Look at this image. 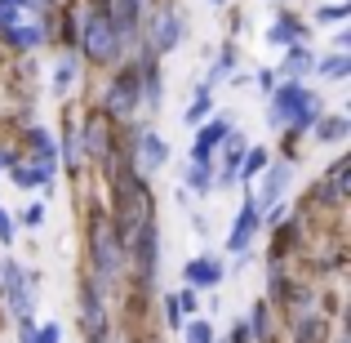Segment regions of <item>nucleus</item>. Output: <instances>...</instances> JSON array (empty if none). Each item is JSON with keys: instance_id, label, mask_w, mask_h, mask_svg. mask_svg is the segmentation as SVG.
Wrapping results in <instances>:
<instances>
[{"instance_id": "nucleus-6", "label": "nucleus", "mask_w": 351, "mask_h": 343, "mask_svg": "<svg viewBox=\"0 0 351 343\" xmlns=\"http://www.w3.org/2000/svg\"><path fill=\"white\" fill-rule=\"evenodd\" d=\"M36 281L40 276L36 272H27L18 258H5L0 263V290H5V299H9V312L14 317H32V308H36Z\"/></svg>"}, {"instance_id": "nucleus-8", "label": "nucleus", "mask_w": 351, "mask_h": 343, "mask_svg": "<svg viewBox=\"0 0 351 343\" xmlns=\"http://www.w3.org/2000/svg\"><path fill=\"white\" fill-rule=\"evenodd\" d=\"M76 147H80V161H94V165H107L112 161V120H107L103 112H94L85 120V125H76Z\"/></svg>"}, {"instance_id": "nucleus-7", "label": "nucleus", "mask_w": 351, "mask_h": 343, "mask_svg": "<svg viewBox=\"0 0 351 343\" xmlns=\"http://www.w3.org/2000/svg\"><path fill=\"white\" fill-rule=\"evenodd\" d=\"M80 330L89 343H107V303H103V285L94 276H80Z\"/></svg>"}, {"instance_id": "nucleus-16", "label": "nucleus", "mask_w": 351, "mask_h": 343, "mask_svg": "<svg viewBox=\"0 0 351 343\" xmlns=\"http://www.w3.org/2000/svg\"><path fill=\"white\" fill-rule=\"evenodd\" d=\"M307 41V23H298V14H276V23L267 27V45L271 49H289V45Z\"/></svg>"}, {"instance_id": "nucleus-18", "label": "nucleus", "mask_w": 351, "mask_h": 343, "mask_svg": "<svg viewBox=\"0 0 351 343\" xmlns=\"http://www.w3.org/2000/svg\"><path fill=\"white\" fill-rule=\"evenodd\" d=\"M311 67H316V54L307 45H289L280 63V80H302V76H311Z\"/></svg>"}, {"instance_id": "nucleus-21", "label": "nucleus", "mask_w": 351, "mask_h": 343, "mask_svg": "<svg viewBox=\"0 0 351 343\" xmlns=\"http://www.w3.org/2000/svg\"><path fill=\"white\" fill-rule=\"evenodd\" d=\"M267 165H271V152H267V147H249V152L240 156V170H236V183H254L258 174L267 170Z\"/></svg>"}, {"instance_id": "nucleus-19", "label": "nucleus", "mask_w": 351, "mask_h": 343, "mask_svg": "<svg viewBox=\"0 0 351 343\" xmlns=\"http://www.w3.org/2000/svg\"><path fill=\"white\" fill-rule=\"evenodd\" d=\"M214 116V89H205V85H196V94H191V103H187V112H182V125H191L196 129L200 120H209Z\"/></svg>"}, {"instance_id": "nucleus-34", "label": "nucleus", "mask_w": 351, "mask_h": 343, "mask_svg": "<svg viewBox=\"0 0 351 343\" xmlns=\"http://www.w3.org/2000/svg\"><path fill=\"white\" fill-rule=\"evenodd\" d=\"M227 343H254V339H249L245 317H236V321H232V335H227Z\"/></svg>"}, {"instance_id": "nucleus-35", "label": "nucleus", "mask_w": 351, "mask_h": 343, "mask_svg": "<svg viewBox=\"0 0 351 343\" xmlns=\"http://www.w3.org/2000/svg\"><path fill=\"white\" fill-rule=\"evenodd\" d=\"M40 343H62V326H58V321H45V326H40Z\"/></svg>"}, {"instance_id": "nucleus-29", "label": "nucleus", "mask_w": 351, "mask_h": 343, "mask_svg": "<svg viewBox=\"0 0 351 343\" xmlns=\"http://www.w3.org/2000/svg\"><path fill=\"white\" fill-rule=\"evenodd\" d=\"M182 339H187V343H218V335H214L209 321H187V326H182Z\"/></svg>"}, {"instance_id": "nucleus-27", "label": "nucleus", "mask_w": 351, "mask_h": 343, "mask_svg": "<svg viewBox=\"0 0 351 343\" xmlns=\"http://www.w3.org/2000/svg\"><path fill=\"white\" fill-rule=\"evenodd\" d=\"M347 14H351L347 0H338V5H316V27H334V23H343Z\"/></svg>"}, {"instance_id": "nucleus-39", "label": "nucleus", "mask_w": 351, "mask_h": 343, "mask_svg": "<svg viewBox=\"0 0 351 343\" xmlns=\"http://www.w3.org/2000/svg\"><path fill=\"white\" fill-rule=\"evenodd\" d=\"M334 45H338V54H343V49H347V45H351V32H347V27H338V36H334Z\"/></svg>"}, {"instance_id": "nucleus-28", "label": "nucleus", "mask_w": 351, "mask_h": 343, "mask_svg": "<svg viewBox=\"0 0 351 343\" xmlns=\"http://www.w3.org/2000/svg\"><path fill=\"white\" fill-rule=\"evenodd\" d=\"M227 71H236V49H223V54H218V63L209 67V80H205V89H214L218 80L227 76Z\"/></svg>"}, {"instance_id": "nucleus-40", "label": "nucleus", "mask_w": 351, "mask_h": 343, "mask_svg": "<svg viewBox=\"0 0 351 343\" xmlns=\"http://www.w3.org/2000/svg\"><path fill=\"white\" fill-rule=\"evenodd\" d=\"M23 5H49V0H23Z\"/></svg>"}, {"instance_id": "nucleus-22", "label": "nucleus", "mask_w": 351, "mask_h": 343, "mask_svg": "<svg viewBox=\"0 0 351 343\" xmlns=\"http://www.w3.org/2000/svg\"><path fill=\"white\" fill-rule=\"evenodd\" d=\"M293 343H325V321L316 312H298L293 317Z\"/></svg>"}, {"instance_id": "nucleus-32", "label": "nucleus", "mask_w": 351, "mask_h": 343, "mask_svg": "<svg viewBox=\"0 0 351 343\" xmlns=\"http://www.w3.org/2000/svg\"><path fill=\"white\" fill-rule=\"evenodd\" d=\"M18 343H40V326L32 317H18Z\"/></svg>"}, {"instance_id": "nucleus-23", "label": "nucleus", "mask_w": 351, "mask_h": 343, "mask_svg": "<svg viewBox=\"0 0 351 343\" xmlns=\"http://www.w3.org/2000/svg\"><path fill=\"white\" fill-rule=\"evenodd\" d=\"M76 80H80V63H76V54L62 49V58L53 63V94H67Z\"/></svg>"}, {"instance_id": "nucleus-13", "label": "nucleus", "mask_w": 351, "mask_h": 343, "mask_svg": "<svg viewBox=\"0 0 351 343\" xmlns=\"http://www.w3.org/2000/svg\"><path fill=\"white\" fill-rule=\"evenodd\" d=\"M182 276H187L191 290H214V285H223L227 263L218 254H200V258H191V263L182 267Z\"/></svg>"}, {"instance_id": "nucleus-25", "label": "nucleus", "mask_w": 351, "mask_h": 343, "mask_svg": "<svg viewBox=\"0 0 351 343\" xmlns=\"http://www.w3.org/2000/svg\"><path fill=\"white\" fill-rule=\"evenodd\" d=\"M311 76H320V80H343V76H351V54H329V58H316Z\"/></svg>"}, {"instance_id": "nucleus-11", "label": "nucleus", "mask_w": 351, "mask_h": 343, "mask_svg": "<svg viewBox=\"0 0 351 343\" xmlns=\"http://www.w3.org/2000/svg\"><path fill=\"white\" fill-rule=\"evenodd\" d=\"M289 179H293V161H271L263 170V188H258V197H254V206L263 210H271V206H280V197L289 192Z\"/></svg>"}, {"instance_id": "nucleus-36", "label": "nucleus", "mask_w": 351, "mask_h": 343, "mask_svg": "<svg viewBox=\"0 0 351 343\" xmlns=\"http://www.w3.org/2000/svg\"><path fill=\"white\" fill-rule=\"evenodd\" d=\"M165 321H169L173 330H182V312H178V303H173V294L165 299Z\"/></svg>"}, {"instance_id": "nucleus-12", "label": "nucleus", "mask_w": 351, "mask_h": 343, "mask_svg": "<svg viewBox=\"0 0 351 343\" xmlns=\"http://www.w3.org/2000/svg\"><path fill=\"white\" fill-rule=\"evenodd\" d=\"M165 161H169V143H165L156 129H138V147H134V161L129 165L147 179V174H156Z\"/></svg>"}, {"instance_id": "nucleus-4", "label": "nucleus", "mask_w": 351, "mask_h": 343, "mask_svg": "<svg viewBox=\"0 0 351 343\" xmlns=\"http://www.w3.org/2000/svg\"><path fill=\"white\" fill-rule=\"evenodd\" d=\"M138 107H143V80H138V58H134V63H120L112 71V80H107L103 116L107 120H129Z\"/></svg>"}, {"instance_id": "nucleus-1", "label": "nucleus", "mask_w": 351, "mask_h": 343, "mask_svg": "<svg viewBox=\"0 0 351 343\" xmlns=\"http://www.w3.org/2000/svg\"><path fill=\"white\" fill-rule=\"evenodd\" d=\"M320 107H325V103H320L316 89H307L302 80H280V85L271 89V107H267V116H271V129L302 134V129L316 125Z\"/></svg>"}, {"instance_id": "nucleus-2", "label": "nucleus", "mask_w": 351, "mask_h": 343, "mask_svg": "<svg viewBox=\"0 0 351 343\" xmlns=\"http://www.w3.org/2000/svg\"><path fill=\"white\" fill-rule=\"evenodd\" d=\"M89 267H94L89 276H94L103 290H112V285L125 281V267H129L125 245H120L112 219H103V214H94V228H89Z\"/></svg>"}, {"instance_id": "nucleus-24", "label": "nucleus", "mask_w": 351, "mask_h": 343, "mask_svg": "<svg viewBox=\"0 0 351 343\" xmlns=\"http://www.w3.org/2000/svg\"><path fill=\"white\" fill-rule=\"evenodd\" d=\"M245 326H249V339H254V343H271V303H254V312H249V321H245Z\"/></svg>"}, {"instance_id": "nucleus-37", "label": "nucleus", "mask_w": 351, "mask_h": 343, "mask_svg": "<svg viewBox=\"0 0 351 343\" xmlns=\"http://www.w3.org/2000/svg\"><path fill=\"white\" fill-rule=\"evenodd\" d=\"M0 245H14V219L0 210Z\"/></svg>"}, {"instance_id": "nucleus-41", "label": "nucleus", "mask_w": 351, "mask_h": 343, "mask_svg": "<svg viewBox=\"0 0 351 343\" xmlns=\"http://www.w3.org/2000/svg\"><path fill=\"white\" fill-rule=\"evenodd\" d=\"M209 5H227V0H209Z\"/></svg>"}, {"instance_id": "nucleus-31", "label": "nucleus", "mask_w": 351, "mask_h": 343, "mask_svg": "<svg viewBox=\"0 0 351 343\" xmlns=\"http://www.w3.org/2000/svg\"><path fill=\"white\" fill-rule=\"evenodd\" d=\"M23 23V5H9V0H0V32H9V27Z\"/></svg>"}, {"instance_id": "nucleus-33", "label": "nucleus", "mask_w": 351, "mask_h": 343, "mask_svg": "<svg viewBox=\"0 0 351 343\" xmlns=\"http://www.w3.org/2000/svg\"><path fill=\"white\" fill-rule=\"evenodd\" d=\"M40 223H45V206L36 201V206H27V210H23V228H40Z\"/></svg>"}, {"instance_id": "nucleus-43", "label": "nucleus", "mask_w": 351, "mask_h": 343, "mask_svg": "<svg viewBox=\"0 0 351 343\" xmlns=\"http://www.w3.org/2000/svg\"><path fill=\"white\" fill-rule=\"evenodd\" d=\"M0 179H5V170H0Z\"/></svg>"}, {"instance_id": "nucleus-20", "label": "nucleus", "mask_w": 351, "mask_h": 343, "mask_svg": "<svg viewBox=\"0 0 351 343\" xmlns=\"http://www.w3.org/2000/svg\"><path fill=\"white\" fill-rule=\"evenodd\" d=\"M311 134H316V143H343V138L351 134V125H347V116H316V125H311Z\"/></svg>"}, {"instance_id": "nucleus-42", "label": "nucleus", "mask_w": 351, "mask_h": 343, "mask_svg": "<svg viewBox=\"0 0 351 343\" xmlns=\"http://www.w3.org/2000/svg\"><path fill=\"white\" fill-rule=\"evenodd\" d=\"M94 5H112V0H94Z\"/></svg>"}, {"instance_id": "nucleus-3", "label": "nucleus", "mask_w": 351, "mask_h": 343, "mask_svg": "<svg viewBox=\"0 0 351 343\" xmlns=\"http://www.w3.org/2000/svg\"><path fill=\"white\" fill-rule=\"evenodd\" d=\"M76 45H80V54H85L89 63H98V67H112V63H120L125 45H120V36H116V27H112L107 5H89L85 14H80Z\"/></svg>"}, {"instance_id": "nucleus-9", "label": "nucleus", "mask_w": 351, "mask_h": 343, "mask_svg": "<svg viewBox=\"0 0 351 343\" xmlns=\"http://www.w3.org/2000/svg\"><path fill=\"white\" fill-rule=\"evenodd\" d=\"M232 116H209L196 125V138H191V165H218V147L232 134Z\"/></svg>"}, {"instance_id": "nucleus-17", "label": "nucleus", "mask_w": 351, "mask_h": 343, "mask_svg": "<svg viewBox=\"0 0 351 343\" xmlns=\"http://www.w3.org/2000/svg\"><path fill=\"white\" fill-rule=\"evenodd\" d=\"M9 183L14 188H23V192H45L53 183V170H45V165H36V161H18V165H9Z\"/></svg>"}, {"instance_id": "nucleus-15", "label": "nucleus", "mask_w": 351, "mask_h": 343, "mask_svg": "<svg viewBox=\"0 0 351 343\" xmlns=\"http://www.w3.org/2000/svg\"><path fill=\"white\" fill-rule=\"evenodd\" d=\"M23 147L32 152V161H36V165H45V170H58V143H53L49 129L27 125V129H23Z\"/></svg>"}, {"instance_id": "nucleus-10", "label": "nucleus", "mask_w": 351, "mask_h": 343, "mask_svg": "<svg viewBox=\"0 0 351 343\" xmlns=\"http://www.w3.org/2000/svg\"><path fill=\"white\" fill-rule=\"evenodd\" d=\"M258 232H263V210H258L254 197L245 192V206L236 210V223H232V236H227V250H232V254H245V250L254 245Z\"/></svg>"}, {"instance_id": "nucleus-26", "label": "nucleus", "mask_w": 351, "mask_h": 343, "mask_svg": "<svg viewBox=\"0 0 351 343\" xmlns=\"http://www.w3.org/2000/svg\"><path fill=\"white\" fill-rule=\"evenodd\" d=\"M187 188L196 197H209L214 192V165H187Z\"/></svg>"}, {"instance_id": "nucleus-30", "label": "nucleus", "mask_w": 351, "mask_h": 343, "mask_svg": "<svg viewBox=\"0 0 351 343\" xmlns=\"http://www.w3.org/2000/svg\"><path fill=\"white\" fill-rule=\"evenodd\" d=\"M173 303H178V312L187 317V312H200V290H191V285H182L178 294H173Z\"/></svg>"}, {"instance_id": "nucleus-14", "label": "nucleus", "mask_w": 351, "mask_h": 343, "mask_svg": "<svg viewBox=\"0 0 351 343\" xmlns=\"http://www.w3.org/2000/svg\"><path fill=\"white\" fill-rule=\"evenodd\" d=\"M347 188H351V161H347V156H338L311 197H320L325 206H343V201H347Z\"/></svg>"}, {"instance_id": "nucleus-5", "label": "nucleus", "mask_w": 351, "mask_h": 343, "mask_svg": "<svg viewBox=\"0 0 351 343\" xmlns=\"http://www.w3.org/2000/svg\"><path fill=\"white\" fill-rule=\"evenodd\" d=\"M147 23V54H173L182 45V36H187V18H182L178 5H160L152 18H143Z\"/></svg>"}, {"instance_id": "nucleus-38", "label": "nucleus", "mask_w": 351, "mask_h": 343, "mask_svg": "<svg viewBox=\"0 0 351 343\" xmlns=\"http://www.w3.org/2000/svg\"><path fill=\"white\" fill-rule=\"evenodd\" d=\"M254 80H258V85H263V89H267V94H271V89H276V71H271V67H263V71H258V76H254Z\"/></svg>"}]
</instances>
